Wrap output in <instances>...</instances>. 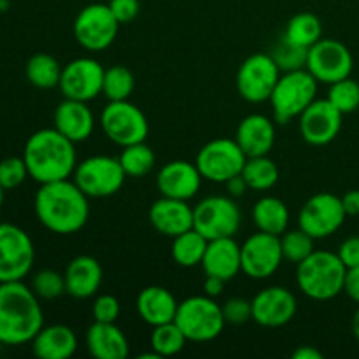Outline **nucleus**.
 I'll use <instances>...</instances> for the list:
<instances>
[{"mask_svg": "<svg viewBox=\"0 0 359 359\" xmlns=\"http://www.w3.org/2000/svg\"><path fill=\"white\" fill-rule=\"evenodd\" d=\"M119 163L128 177H146L156 163L154 151L146 142H137L123 147Z\"/></svg>", "mask_w": 359, "mask_h": 359, "instance_id": "34", "label": "nucleus"}, {"mask_svg": "<svg viewBox=\"0 0 359 359\" xmlns=\"http://www.w3.org/2000/svg\"><path fill=\"white\" fill-rule=\"evenodd\" d=\"M149 221L158 233L174 238L191 230L195 216H193V207L189 205L188 200L161 196L151 205Z\"/></svg>", "mask_w": 359, "mask_h": 359, "instance_id": "21", "label": "nucleus"}, {"mask_svg": "<svg viewBox=\"0 0 359 359\" xmlns=\"http://www.w3.org/2000/svg\"><path fill=\"white\" fill-rule=\"evenodd\" d=\"M41 298L23 280L0 284V344L23 346L44 326Z\"/></svg>", "mask_w": 359, "mask_h": 359, "instance_id": "2", "label": "nucleus"}, {"mask_svg": "<svg viewBox=\"0 0 359 359\" xmlns=\"http://www.w3.org/2000/svg\"><path fill=\"white\" fill-rule=\"evenodd\" d=\"M347 214L342 205V198L333 193L323 191L312 195L302 205L298 214V226L307 231L316 241L328 238L340 230Z\"/></svg>", "mask_w": 359, "mask_h": 359, "instance_id": "14", "label": "nucleus"}, {"mask_svg": "<svg viewBox=\"0 0 359 359\" xmlns=\"http://www.w3.org/2000/svg\"><path fill=\"white\" fill-rule=\"evenodd\" d=\"M351 326H353V333H354V337H356V339L359 340V307H358V311L354 312V316H353V323H351Z\"/></svg>", "mask_w": 359, "mask_h": 359, "instance_id": "51", "label": "nucleus"}, {"mask_svg": "<svg viewBox=\"0 0 359 359\" xmlns=\"http://www.w3.org/2000/svg\"><path fill=\"white\" fill-rule=\"evenodd\" d=\"M4 193H6V189L0 186V209H2V205H4Z\"/></svg>", "mask_w": 359, "mask_h": 359, "instance_id": "53", "label": "nucleus"}, {"mask_svg": "<svg viewBox=\"0 0 359 359\" xmlns=\"http://www.w3.org/2000/svg\"><path fill=\"white\" fill-rule=\"evenodd\" d=\"M105 69L100 62L88 56L72 60L62 69L60 77V91L63 98L90 102L102 93Z\"/></svg>", "mask_w": 359, "mask_h": 359, "instance_id": "17", "label": "nucleus"}, {"mask_svg": "<svg viewBox=\"0 0 359 359\" xmlns=\"http://www.w3.org/2000/svg\"><path fill=\"white\" fill-rule=\"evenodd\" d=\"M283 39L298 48L311 49L323 39V23L316 14L298 13L287 21Z\"/></svg>", "mask_w": 359, "mask_h": 359, "instance_id": "31", "label": "nucleus"}, {"mask_svg": "<svg viewBox=\"0 0 359 359\" xmlns=\"http://www.w3.org/2000/svg\"><path fill=\"white\" fill-rule=\"evenodd\" d=\"M344 293H346L347 297L351 298V300L356 302V304L359 305V266H354V269H347Z\"/></svg>", "mask_w": 359, "mask_h": 359, "instance_id": "46", "label": "nucleus"}, {"mask_svg": "<svg viewBox=\"0 0 359 359\" xmlns=\"http://www.w3.org/2000/svg\"><path fill=\"white\" fill-rule=\"evenodd\" d=\"M354 60L349 48L335 39H321L307 53L305 69L318 79V83L333 84L351 77Z\"/></svg>", "mask_w": 359, "mask_h": 359, "instance_id": "15", "label": "nucleus"}, {"mask_svg": "<svg viewBox=\"0 0 359 359\" xmlns=\"http://www.w3.org/2000/svg\"><path fill=\"white\" fill-rule=\"evenodd\" d=\"M347 266L332 251H314L297 265V284L311 300L328 302L344 293Z\"/></svg>", "mask_w": 359, "mask_h": 359, "instance_id": "4", "label": "nucleus"}, {"mask_svg": "<svg viewBox=\"0 0 359 359\" xmlns=\"http://www.w3.org/2000/svg\"><path fill=\"white\" fill-rule=\"evenodd\" d=\"M307 53L309 49L298 48V46L290 44V42L283 39L280 44L276 48V51L272 53V56L280 70L290 72V70L305 69V65H307Z\"/></svg>", "mask_w": 359, "mask_h": 359, "instance_id": "41", "label": "nucleus"}, {"mask_svg": "<svg viewBox=\"0 0 359 359\" xmlns=\"http://www.w3.org/2000/svg\"><path fill=\"white\" fill-rule=\"evenodd\" d=\"M175 325L181 328L188 342H210L223 333L224 316L223 307L207 294L189 297L179 304L175 314Z\"/></svg>", "mask_w": 359, "mask_h": 359, "instance_id": "6", "label": "nucleus"}, {"mask_svg": "<svg viewBox=\"0 0 359 359\" xmlns=\"http://www.w3.org/2000/svg\"><path fill=\"white\" fill-rule=\"evenodd\" d=\"M200 266L203 269L205 276L219 277L228 283L242 272L241 244H237L233 237L209 241Z\"/></svg>", "mask_w": 359, "mask_h": 359, "instance_id": "25", "label": "nucleus"}, {"mask_svg": "<svg viewBox=\"0 0 359 359\" xmlns=\"http://www.w3.org/2000/svg\"><path fill=\"white\" fill-rule=\"evenodd\" d=\"M328 98L342 114H351V112L359 109V83L358 81L346 77L337 83L330 84Z\"/></svg>", "mask_w": 359, "mask_h": 359, "instance_id": "38", "label": "nucleus"}, {"mask_svg": "<svg viewBox=\"0 0 359 359\" xmlns=\"http://www.w3.org/2000/svg\"><path fill=\"white\" fill-rule=\"evenodd\" d=\"M202 181L198 167L186 160L168 161L156 174V188L161 196L188 202L198 193Z\"/></svg>", "mask_w": 359, "mask_h": 359, "instance_id": "20", "label": "nucleus"}, {"mask_svg": "<svg viewBox=\"0 0 359 359\" xmlns=\"http://www.w3.org/2000/svg\"><path fill=\"white\" fill-rule=\"evenodd\" d=\"M314 241L316 238L311 237L305 230H302L300 226L297 230H290L287 228L280 235V248H283L284 262L293 263V265H298V263L304 262L305 258H309L316 251Z\"/></svg>", "mask_w": 359, "mask_h": 359, "instance_id": "37", "label": "nucleus"}, {"mask_svg": "<svg viewBox=\"0 0 359 359\" xmlns=\"http://www.w3.org/2000/svg\"><path fill=\"white\" fill-rule=\"evenodd\" d=\"M32 351L41 359H69L76 354L79 340L67 325L42 326L32 340Z\"/></svg>", "mask_w": 359, "mask_h": 359, "instance_id": "27", "label": "nucleus"}, {"mask_svg": "<svg viewBox=\"0 0 359 359\" xmlns=\"http://www.w3.org/2000/svg\"><path fill=\"white\" fill-rule=\"evenodd\" d=\"M28 175L39 184L69 179L77 165L76 144L53 128H42L28 137L23 149Z\"/></svg>", "mask_w": 359, "mask_h": 359, "instance_id": "3", "label": "nucleus"}, {"mask_svg": "<svg viewBox=\"0 0 359 359\" xmlns=\"http://www.w3.org/2000/svg\"><path fill=\"white\" fill-rule=\"evenodd\" d=\"M193 228L203 235L207 241L235 237L241 228L242 214L231 196L212 195L200 200L193 207Z\"/></svg>", "mask_w": 359, "mask_h": 359, "instance_id": "8", "label": "nucleus"}, {"mask_svg": "<svg viewBox=\"0 0 359 359\" xmlns=\"http://www.w3.org/2000/svg\"><path fill=\"white\" fill-rule=\"evenodd\" d=\"M242 175H244L249 189L269 191L279 182L280 172L276 161L266 154V156L248 158L244 168H242Z\"/></svg>", "mask_w": 359, "mask_h": 359, "instance_id": "33", "label": "nucleus"}, {"mask_svg": "<svg viewBox=\"0 0 359 359\" xmlns=\"http://www.w3.org/2000/svg\"><path fill=\"white\" fill-rule=\"evenodd\" d=\"M109 7H111L112 14L119 21V25H125L139 16L140 2L139 0H109Z\"/></svg>", "mask_w": 359, "mask_h": 359, "instance_id": "44", "label": "nucleus"}, {"mask_svg": "<svg viewBox=\"0 0 359 359\" xmlns=\"http://www.w3.org/2000/svg\"><path fill=\"white\" fill-rule=\"evenodd\" d=\"M340 198L347 216H359V189H351Z\"/></svg>", "mask_w": 359, "mask_h": 359, "instance_id": "49", "label": "nucleus"}, {"mask_svg": "<svg viewBox=\"0 0 359 359\" xmlns=\"http://www.w3.org/2000/svg\"><path fill=\"white\" fill-rule=\"evenodd\" d=\"M62 69L58 60L49 53H37V55L30 56L25 67V74L32 86L39 88V90H53L60 84V77H62Z\"/></svg>", "mask_w": 359, "mask_h": 359, "instance_id": "32", "label": "nucleus"}, {"mask_svg": "<svg viewBox=\"0 0 359 359\" xmlns=\"http://www.w3.org/2000/svg\"><path fill=\"white\" fill-rule=\"evenodd\" d=\"M65 290L67 294L77 300H86L97 294L104 280V270L100 262L93 256L81 255L69 262L65 272Z\"/></svg>", "mask_w": 359, "mask_h": 359, "instance_id": "23", "label": "nucleus"}, {"mask_svg": "<svg viewBox=\"0 0 359 359\" xmlns=\"http://www.w3.org/2000/svg\"><path fill=\"white\" fill-rule=\"evenodd\" d=\"M177 309L179 302L163 286H147L137 297V312L151 328L174 321Z\"/></svg>", "mask_w": 359, "mask_h": 359, "instance_id": "28", "label": "nucleus"}, {"mask_svg": "<svg viewBox=\"0 0 359 359\" xmlns=\"http://www.w3.org/2000/svg\"><path fill=\"white\" fill-rule=\"evenodd\" d=\"M74 182L88 198H107L116 195L128 175L123 170L119 158L95 154L76 165Z\"/></svg>", "mask_w": 359, "mask_h": 359, "instance_id": "7", "label": "nucleus"}, {"mask_svg": "<svg viewBox=\"0 0 359 359\" xmlns=\"http://www.w3.org/2000/svg\"><path fill=\"white\" fill-rule=\"evenodd\" d=\"M280 77V69L276 63L272 55L266 53H255L248 56L238 67L235 84L244 98L249 104H262L269 102L273 88Z\"/></svg>", "mask_w": 359, "mask_h": 359, "instance_id": "12", "label": "nucleus"}, {"mask_svg": "<svg viewBox=\"0 0 359 359\" xmlns=\"http://www.w3.org/2000/svg\"><path fill=\"white\" fill-rule=\"evenodd\" d=\"M337 255L340 256V259H342V263L347 269L359 266V235L346 238V241L340 244Z\"/></svg>", "mask_w": 359, "mask_h": 359, "instance_id": "45", "label": "nucleus"}, {"mask_svg": "<svg viewBox=\"0 0 359 359\" xmlns=\"http://www.w3.org/2000/svg\"><path fill=\"white\" fill-rule=\"evenodd\" d=\"M252 321L263 328H283L297 316V297L284 286H270L251 300Z\"/></svg>", "mask_w": 359, "mask_h": 359, "instance_id": "19", "label": "nucleus"}, {"mask_svg": "<svg viewBox=\"0 0 359 359\" xmlns=\"http://www.w3.org/2000/svg\"><path fill=\"white\" fill-rule=\"evenodd\" d=\"M102 132L118 146L146 142L149 123L146 114L130 100L109 102L100 114Z\"/></svg>", "mask_w": 359, "mask_h": 359, "instance_id": "9", "label": "nucleus"}, {"mask_svg": "<svg viewBox=\"0 0 359 359\" xmlns=\"http://www.w3.org/2000/svg\"><path fill=\"white\" fill-rule=\"evenodd\" d=\"M241 256L245 276L256 280L269 279L284 262L280 237L258 230L241 245Z\"/></svg>", "mask_w": 359, "mask_h": 359, "instance_id": "16", "label": "nucleus"}, {"mask_svg": "<svg viewBox=\"0 0 359 359\" xmlns=\"http://www.w3.org/2000/svg\"><path fill=\"white\" fill-rule=\"evenodd\" d=\"M224 284H226V280L219 279V277L205 276V280H203V294H207L210 298L221 297L224 290Z\"/></svg>", "mask_w": 359, "mask_h": 359, "instance_id": "47", "label": "nucleus"}, {"mask_svg": "<svg viewBox=\"0 0 359 359\" xmlns=\"http://www.w3.org/2000/svg\"><path fill=\"white\" fill-rule=\"evenodd\" d=\"M235 140L248 158L266 156L276 144V125L265 114H249L238 123Z\"/></svg>", "mask_w": 359, "mask_h": 359, "instance_id": "24", "label": "nucleus"}, {"mask_svg": "<svg viewBox=\"0 0 359 359\" xmlns=\"http://www.w3.org/2000/svg\"><path fill=\"white\" fill-rule=\"evenodd\" d=\"M135 90V77L132 70L125 65H112L105 69L104 83H102V95L109 102L128 100Z\"/></svg>", "mask_w": 359, "mask_h": 359, "instance_id": "35", "label": "nucleus"}, {"mask_svg": "<svg viewBox=\"0 0 359 359\" xmlns=\"http://www.w3.org/2000/svg\"><path fill=\"white\" fill-rule=\"evenodd\" d=\"M207 245H209V241L200 231L191 228L172 238V259L182 269L198 266L202 265Z\"/></svg>", "mask_w": 359, "mask_h": 359, "instance_id": "30", "label": "nucleus"}, {"mask_svg": "<svg viewBox=\"0 0 359 359\" xmlns=\"http://www.w3.org/2000/svg\"><path fill=\"white\" fill-rule=\"evenodd\" d=\"M224 184H226V189H228V193H230L231 198H238V196H242L249 189L248 182H245L244 175H242V174L235 175V177H231V179H228Z\"/></svg>", "mask_w": 359, "mask_h": 359, "instance_id": "48", "label": "nucleus"}, {"mask_svg": "<svg viewBox=\"0 0 359 359\" xmlns=\"http://www.w3.org/2000/svg\"><path fill=\"white\" fill-rule=\"evenodd\" d=\"M318 86V79L307 69L280 74L269 100L272 105L273 121L286 125L291 119L300 118L302 112L316 100Z\"/></svg>", "mask_w": 359, "mask_h": 359, "instance_id": "5", "label": "nucleus"}, {"mask_svg": "<svg viewBox=\"0 0 359 359\" xmlns=\"http://www.w3.org/2000/svg\"><path fill=\"white\" fill-rule=\"evenodd\" d=\"M86 347L97 359H125L130 354V344L116 323H98L86 332Z\"/></svg>", "mask_w": 359, "mask_h": 359, "instance_id": "26", "label": "nucleus"}, {"mask_svg": "<svg viewBox=\"0 0 359 359\" xmlns=\"http://www.w3.org/2000/svg\"><path fill=\"white\" fill-rule=\"evenodd\" d=\"M186 342H188V339L181 332V328L175 325V321L154 326L153 332H151V349L160 358L175 356L184 349Z\"/></svg>", "mask_w": 359, "mask_h": 359, "instance_id": "36", "label": "nucleus"}, {"mask_svg": "<svg viewBox=\"0 0 359 359\" xmlns=\"http://www.w3.org/2000/svg\"><path fill=\"white\" fill-rule=\"evenodd\" d=\"M39 223L56 235H72L83 230L90 217L88 196L69 179L41 184L34 198Z\"/></svg>", "mask_w": 359, "mask_h": 359, "instance_id": "1", "label": "nucleus"}, {"mask_svg": "<svg viewBox=\"0 0 359 359\" xmlns=\"http://www.w3.org/2000/svg\"><path fill=\"white\" fill-rule=\"evenodd\" d=\"M294 359H323V353L316 349L314 346H300L297 351H293Z\"/></svg>", "mask_w": 359, "mask_h": 359, "instance_id": "50", "label": "nucleus"}, {"mask_svg": "<svg viewBox=\"0 0 359 359\" xmlns=\"http://www.w3.org/2000/svg\"><path fill=\"white\" fill-rule=\"evenodd\" d=\"M27 177H30V175H28V168L23 156H9L0 161V186L6 191L16 189L18 186L27 181Z\"/></svg>", "mask_w": 359, "mask_h": 359, "instance_id": "40", "label": "nucleus"}, {"mask_svg": "<svg viewBox=\"0 0 359 359\" xmlns=\"http://www.w3.org/2000/svg\"><path fill=\"white\" fill-rule=\"evenodd\" d=\"M248 156L235 139H214L200 147L195 165L203 179L224 184L228 179L242 174Z\"/></svg>", "mask_w": 359, "mask_h": 359, "instance_id": "11", "label": "nucleus"}, {"mask_svg": "<svg viewBox=\"0 0 359 359\" xmlns=\"http://www.w3.org/2000/svg\"><path fill=\"white\" fill-rule=\"evenodd\" d=\"M30 287L41 300H55L67 293L63 273L51 269L39 270L37 273H34Z\"/></svg>", "mask_w": 359, "mask_h": 359, "instance_id": "39", "label": "nucleus"}, {"mask_svg": "<svg viewBox=\"0 0 359 359\" xmlns=\"http://www.w3.org/2000/svg\"><path fill=\"white\" fill-rule=\"evenodd\" d=\"M119 30V21L109 4H90L77 13L74 20V37L88 51H104Z\"/></svg>", "mask_w": 359, "mask_h": 359, "instance_id": "13", "label": "nucleus"}, {"mask_svg": "<svg viewBox=\"0 0 359 359\" xmlns=\"http://www.w3.org/2000/svg\"><path fill=\"white\" fill-rule=\"evenodd\" d=\"M11 2L9 0H0V13H6L7 9H9Z\"/></svg>", "mask_w": 359, "mask_h": 359, "instance_id": "52", "label": "nucleus"}, {"mask_svg": "<svg viewBox=\"0 0 359 359\" xmlns=\"http://www.w3.org/2000/svg\"><path fill=\"white\" fill-rule=\"evenodd\" d=\"M91 314H93V321L116 323L121 314V305H119L118 298L112 294H100L95 298L93 305H91Z\"/></svg>", "mask_w": 359, "mask_h": 359, "instance_id": "43", "label": "nucleus"}, {"mask_svg": "<svg viewBox=\"0 0 359 359\" xmlns=\"http://www.w3.org/2000/svg\"><path fill=\"white\" fill-rule=\"evenodd\" d=\"M34 262L30 235L13 223H0V284L23 280L32 272Z\"/></svg>", "mask_w": 359, "mask_h": 359, "instance_id": "10", "label": "nucleus"}, {"mask_svg": "<svg viewBox=\"0 0 359 359\" xmlns=\"http://www.w3.org/2000/svg\"><path fill=\"white\" fill-rule=\"evenodd\" d=\"M252 221L259 231L280 237L290 228V209L277 196H263L252 207Z\"/></svg>", "mask_w": 359, "mask_h": 359, "instance_id": "29", "label": "nucleus"}, {"mask_svg": "<svg viewBox=\"0 0 359 359\" xmlns=\"http://www.w3.org/2000/svg\"><path fill=\"white\" fill-rule=\"evenodd\" d=\"M221 307H223V316L226 325L241 326L252 319V304L251 300H248V298H242V297L228 298Z\"/></svg>", "mask_w": 359, "mask_h": 359, "instance_id": "42", "label": "nucleus"}, {"mask_svg": "<svg viewBox=\"0 0 359 359\" xmlns=\"http://www.w3.org/2000/svg\"><path fill=\"white\" fill-rule=\"evenodd\" d=\"M342 112L328 98H316L298 118L302 139L311 146H326L333 142L342 128Z\"/></svg>", "mask_w": 359, "mask_h": 359, "instance_id": "18", "label": "nucleus"}, {"mask_svg": "<svg viewBox=\"0 0 359 359\" xmlns=\"http://www.w3.org/2000/svg\"><path fill=\"white\" fill-rule=\"evenodd\" d=\"M53 126L74 144L90 139L95 130V116L88 102L65 98L60 102L53 116Z\"/></svg>", "mask_w": 359, "mask_h": 359, "instance_id": "22", "label": "nucleus"}]
</instances>
